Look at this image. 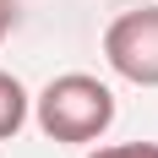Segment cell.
Wrapping results in <instances>:
<instances>
[{
  "mask_svg": "<svg viewBox=\"0 0 158 158\" xmlns=\"http://www.w3.org/2000/svg\"><path fill=\"white\" fill-rule=\"evenodd\" d=\"M33 120L49 142H71V147L98 142L114 126V93L87 71H65L33 98Z\"/></svg>",
  "mask_w": 158,
  "mask_h": 158,
  "instance_id": "cell-1",
  "label": "cell"
},
{
  "mask_svg": "<svg viewBox=\"0 0 158 158\" xmlns=\"http://www.w3.org/2000/svg\"><path fill=\"white\" fill-rule=\"evenodd\" d=\"M104 60L131 87H158V6L114 16L104 33Z\"/></svg>",
  "mask_w": 158,
  "mask_h": 158,
  "instance_id": "cell-2",
  "label": "cell"
},
{
  "mask_svg": "<svg viewBox=\"0 0 158 158\" xmlns=\"http://www.w3.org/2000/svg\"><path fill=\"white\" fill-rule=\"evenodd\" d=\"M27 87H22V82L11 77V71H0V142H11L16 131L27 126Z\"/></svg>",
  "mask_w": 158,
  "mask_h": 158,
  "instance_id": "cell-3",
  "label": "cell"
},
{
  "mask_svg": "<svg viewBox=\"0 0 158 158\" xmlns=\"http://www.w3.org/2000/svg\"><path fill=\"white\" fill-rule=\"evenodd\" d=\"M87 158H158V142H114V147H93Z\"/></svg>",
  "mask_w": 158,
  "mask_h": 158,
  "instance_id": "cell-4",
  "label": "cell"
},
{
  "mask_svg": "<svg viewBox=\"0 0 158 158\" xmlns=\"http://www.w3.org/2000/svg\"><path fill=\"white\" fill-rule=\"evenodd\" d=\"M11 27H16V0H0V44H6Z\"/></svg>",
  "mask_w": 158,
  "mask_h": 158,
  "instance_id": "cell-5",
  "label": "cell"
}]
</instances>
